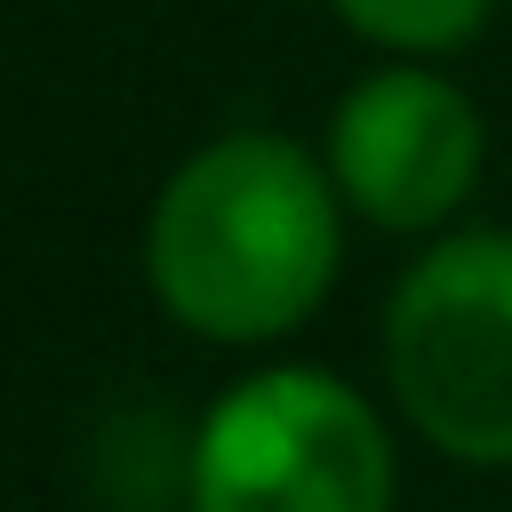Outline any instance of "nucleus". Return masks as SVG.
I'll list each match as a JSON object with an SVG mask.
<instances>
[{
	"label": "nucleus",
	"instance_id": "obj_5",
	"mask_svg": "<svg viewBox=\"0 0 512 512\" xmlns=\"http://www.w3.org/2000/svg\"><path fill=\"white\" fill-rule=\"evenodd\" d=\"M328 8L384 56H456L496 16V0H328Z\"/></svg>",
	"mask_w": 512,
	"mask_h": 512
},
{
	"label": "nucleus",
	"instance_id": "obj_2",
	"mask_svg": "<svg viewBox=\"0 0 512 512\" xmlns=\"http://www.w3.org/2000/svg\"><path fill=\"white\" fill-rule=\"evenodd\" d=\"M392 432L328 368L272 360L224 384L192 432V512H392Z\"/></svg>",
	"mask_w": 512,
	"mask_h": 512
},
{
	"label": "nucleus",
	"instance_id": "obj_4",
	"mask_svg": "<svg viewBox=\"0 0 512 512\" xmlns=\"http://www.w3.org/2000/svg\"><path fill=\"white\" fill-rule=\"evenodd\" d=\"M320 160L360 224L416 240V232H440L472 200L488 128L472 96L448 72H432V56H392L344 88Z\"/></svg>",
	"mask_w": 512,
	"mask_h": 512
},
{
	"label": "nucleus",
	"instance_id": "obj_3",
	"mask_svg": "<svg viewBox=\"0 0 512 512\" xmlns=\"http://www.w3.org/2000/svg\"><path fill=\"white\" fill-rule=\"evenodd\" d=\"M384 384L456 464H512V232H440L384 304Z\"/></svg>",
	"mask_w": 512,
	"mask_h": 512
},
{
	"label": "nucleus",
	"instance_id": "obj_1",
	"mask_svg": "<svg viewBox=\"0 0 512 512\" xmlns=\"http://www.w3.org/2000/svg\"><path fill=\"white\" fill-rule=\"evenodd\" d=\"M344 264V192L320 152L280 128H232L184 152L144 216V280L200 344L296 336Z\"/></svg>",
	"mask_w": 512,
	"mask_h": 512
}]
</instances>
